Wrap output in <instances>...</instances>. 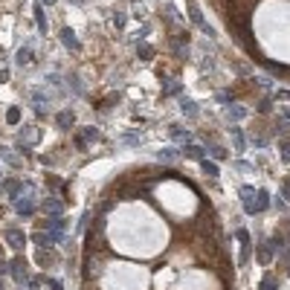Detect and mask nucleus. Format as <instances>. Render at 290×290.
I'll return each instance as SVG.
<instances>
[{
  "label": "nucleus",
  "instance_id": "29",
  "mask_svg": "<svg viewBox=\"0 0 290 290\" xmlns=\"http://www.w3.org/2000/svg\"><path fill=\"white\" fill-rule=\"evenodd\" d=\"M162 93H165V96H174V93H180V81H168V84L162 87Z\"/></svg>",
  "mask_w": 290,
  "mask_h": 290
},
{
  "label": "nucleus",
  "instance_id": "45",
  "mask_svg": "<svg viewBox=\"0 0 290 290\" xmlns=\"http://www.w3.org/2000/svg\"><path fill=\"white\" fill-rule=\"evenodd\" d=\"M0 290H6V284H3V278H0Z\"/></svg>",
  "mask_w": 290,
  "mask_h": 290
},
{
  "label": "nucleus",
  "instance_id": "19",
  "mask_svg": "<svg viewBox=\"0 0 290 290\" xmlns=\"http://www.w3.org/2000/svg\"><path fill=\"white\" fill-rule=\"evenodd\" d=\"M38 264L41 267H46V264H55V253H49V250H38Z\"/></svg>",
  "mask_w": 290,
  "mask_h": 290
},
{
  "label": "nucleus",
  "instance_id": "46",
  "mask_svg": "<svg viewBox=\"0 0 290 290\" xmlns=\"http://www.w3.org/2000/svg\"><path fill=\"white\" fill-rule=\"evenodd\" d=\"M0 192H3V183H0Z\"/></svg>",
  "mask_w": 290,
  "mask_h": 290
},
{
  "label": "nucleus",
  "instance_id": "43",
  "mask_svg": "<svg viewBox=\"0 0 290 290\" xmlns=\"http://www.w3.org/2000/svg\"><path fill=\"white\" fill-rule=\"evenodd\" d=\"M284 119H290V107H287V110H284Z\"/></svg>",
  "mask_w": 290,
  "mask_h": 290
},
{
  "label": "nucleus",
  "instance_id": "15",
  "mask_svg": "<svg viewBox=\"0 0 290 290\" xmlns=\"http://www.w3.org/2000/svg\"><path fill=\"white\" fill-rule=\"evenodd\" d=\"M267 206H270V195H267V189H258V192H255V215L264 212Z\"/></svg>",
  "mask_w": 290,
  "mask_h": 290
},
{
  "label": "nucleus",
  "instance_id": "10",
  "mask_svg": "<svg viewBox=\"0 0 290 290\" xmlns=\"http://www.w3.org/2000/svg\"><path fill=\"white\" fill-rule=\"evenodd\" d=\"M15 64H18V67H29V64H32V46H29V44L21 46V49H18V55H15Z\"/></svg>",
  "mask_w": 290,
  "mask_h": 290
},
{
  "label": "nucleus",
  "instance_id": "31",
  "mask_svg": "<svg viewBox=\"0 0 290 290\" xmlns=\"http://www.w3.org/2000/svg\"><path fill=\"white\" fill-rule=\"evenodd\" d=\"M278 151H281V160H284V162H290V139H284V142L278 145Z\"/></svg>",
  "mask_w": 290,
  "mask_h": 290
},
{
  "label": "nucleus",
  "instance_id": "44",
  "mask_svg": "<svg viewBox=\"0 0 290 290\" xmlns=\"http://www.w3.org/2000/svg\"><path fill=\"white\" fill-rule=\"evenodd\" d=\"M70 3H76V6H81V0H70Z\"/></svg>",
  "mask_w": 290,
  "mask_h": 290
},
{
  "label": "nucleus",
  "instance_id": "11",
  "mask_svg": "<svg viewBox=\"0 0 290 290\" xmlns=\"http://www.w3.org/2000/svg\"><path fill=\"white\" fill-rule=\"evenodd\" d=\"M61 200H55V197H46L44 200V212L49 215V218H61Z\"/></svg>",
  "mask_w": 290,
  "mask_h": 290
},
{
  "label": "nucleus",
  "instance_id": "2",
  "mask_svg": "<svg viewBox=\"0 0 290 290\" xmlns=\"http://www.w3.org/2000/svg\"><path fill=\"white\" fill-rule=\"evenodd\" d=\"M3 235H6V241H9L12 250H21L23 244H26V235H23V229H18V226H9Z\"/></svg>",
  "mask_w": 290,
  "mask_h": 290
},
{
  "label": "nucleus",
  "instance_id": "39",
  "mask_svg": "<svg viewBox=\"0 0 290 290\" xmlns=\"http://www.w3.org/2000/svg\"><path fill=\"white\" fill-rule=\"evenodd\" d=\"M235 168H238V171H253V168H250V165H247V162H241V160L235 162Z\"/></svg>",
  "mask_w": 290,
  "mask_h": 290
},
{
  "label": "nucleus",
  "instance_id": "30",
  "mask_svg": "<svg viewBox=\"0 0 290 290\" xmlns=\"http://www.w3.org/2000/svg\"><path fill=\"white\" fill-rule=\"evenodd\" d=\"M32 241L38 244V247H49V238H46V232H35Z\"/></svg>",
  "mask_w": 290,
  "mask_h": 290
},
{
  "label": "nucleus",
  "instance_id": "12",
  "mask_svg": "<svg viewBox=\"0 0 290 290\" xmlns=\"http://www.w3.org/2000/svg\"><path fill=\"white\" fill-rule=\"evenodd\" d=\"M32 102H35V110H38V116H44L46 110H49V107H46V104H49V99H46L41 90H32Z\"/></svg>",
  "mask_w": 290,
  "mask_h": 290
},
{
  "label": "nucleus",
  "instance_id": "26",
  "mask_svg": "<svg viewBox=\"0 0 290 290\" xmlns=\"http://www.w3.org/2000/svg\"><path fill=\"white\" fill-rule=\"evenodd\" d=\"M232 139H235V151H244V134H241V128H232Z\"/></svg>",
  "mask_w": 290,
  "mask_h": 290
},
{
  "label": "nucleus",
  "instance_id": "33",
  "mask_svg": "<svg viewBox=\"0 0 290 290\" xmlns=\"http://www.w3.org/2000/svg\"><path fill=\"white\" fill-rule=\"evenodd\" d=\"M70 84H73V90H76V96H81V93H84V87H81V81H79V76H70Z\"/></svg>",
  "mask_w": 290,
  "mask_h": 290
},
{
  "label": "nucleus",
  "instance_id": "1",
  "mask_svg": "<svg viewBox=\"0 0 290 290\" xmlns=\"http://www.w3.org/2000/svg\"><path fill=\"white\" fill-rule=\"evenodd\" d=\"M9 273H12V278H15L18 284H29V278H32L29 276V267H26V258H21V255L9 261Z\"/></svg>",
  "mask_w": 290,
  "mask_h": 290
},
{
  "label": "nucleus",
  "instance_id": "8",
  "mask_svg": "<svg viewBox=\"0 0 290 290\" xmlns=\"http://www.w3.org/2000/svg\"><path fill=\"white\" fill-rule=\"evenodd\" d=\"M189 18H192V23H195V26H200L203 32H209V35H212V29H209V23L203 21V12L197 9L195 3H189Z\"/></svg>",
  "mask_w": 290,
  "mask_h": 290
},
{
  "label": "nucleus",
  "instance_id": "40",
  "mask_svg": "<svg viewBox=\"0 0 290 290\" xmlns=\"http://www.w3.org/2000/svg\"><path fill=\"white\" fill-rule=\"evenodd\" d=\"M276 99H290V90H278V93H276Z\"/></svg>",
  "mask_w": 290,
  "mask_h": 290
},
{
  "label": "nucleus",
  "instance_id": "47",
  "mask_svg": "<svg viewBox=\"0 0 290 290\" xmlns=\"http://www.w3.org/2000/svg\"><path fill=\"white\" fill-rule=\"evenodd\" d=\"M0 177H3V168H0Z\"/></svg>",
  "mask_w": 290,
  "mask_h": 290
},
{
  "label": "nucleus",
  "instance_id": "21",
  "mask_svg": "<svg viewBox=\"0 0 290 290\" xmlns=\"http://www.w3.org/2000/svg\"><path fill=\"white\" fill-rule=\"evenodd\" d=\"M180 110H183L186 116H197V104L192 102V99H180Z\"/></svg>",
  "mask_w": 290,
  "mask_h": 290
},
{
  "label": "nucleus",
  "instance_id": "20",
  "mask_svg": "<svg viewBox=\"0 0 290 290\" xmlns=\"http://www.w3.org/2000/svg\"><path fill=\"white\" fill-rule=\"evenodd\" d=\"M157 160H160V162H174V160H177V151H174V148H162V151H157Z\"/></svg>",
  "mask_w": 290,
  "mask_h": 290
},
{
  "label": "nucleus",
  "instance_id": "16",
  "mask_svg": "<svg viewBox=\"0 0 290 290\" xmlns=\"http://www.w3.org/2000/svg\"><path fill=\"white\" fill-rule=\"evenodd\" d=\"M200 168H203V174H206V177H212V180L220 174L218 162H212V160H200Z\"/></svg>",
  "mask_w": 290,
  "mask_h": 290
},
{
  "label": "nucleus",
  "instance_id": "23",
  "mask_svg": "<svg viewBox=\"0 0 290 290\" xmlns=\"http://www.w3.org/2000/svg\"><path fill=\"white\" fill-rule=\"evenodd\" d=\"M168 134H171L174 139H189V131H186L183 125H171L168 128Z\"/></svg>",
  "mask_w": 290,
  "mask_h": 290
},
{
  "label": "nucleus",
  "instance_id": "24",
  "mask_svg": "<svg viewBox=\"0 0 290 290\" xmlns=\"http://www.w3.org/2000/svg\"><path fill=\"white\" fill-rule=\"evenodd\" d=\"M6 122H9V125H18V122H21V107H9V110H6Z\"/></svg>",
  "mask_w": 290,
  "mask_h": 290
},
{
  "label": "nucleus",
  "instance_id": "32",
  "mask_svg": "<svg viewBox=\"0 0 290 290\" xmlns=\"http://www.w3.org/2000/svg\"><path fill=\"white\" fill-rule=\"evenodd\" d=\"M44 284H46V290H64V284L58 278H44Z\"/></svg>",
  "mask_w": 290,
  "mask_h": 290
},
{
  "label": "nucleus",
  "instance_id": "35",
  "mask_svg": "<svg viewBox=\"0 0 290 290\" xmlns=\"http://www.w3.org/2000/svg\"><path fill=\"white\" fill-rule=\"evenodd\" d=\"M270 110H273L270 99H261V102H258V113H270Z\"/></svg>",
  "mask_w": 290,
  "mask_h": 290
},
{
  "label": "nucleus",
  "instance_id": "42",
  "mask_svg": "<svg viewBox=\"0 0 290 290\" xmlns=\"http://www.w3.org/2000/svg\"><path fill=\"white\" fill-rule=\"evenodd\" d=\"M3 58H6V49H3V46H0V61H3Z\"/></svg>",
  "mask_w": 290,
  "mask_h": 290
},
{
  "label": "nucleus",
  "instance_id": "9",
  "mask_svg": "<svg viewBox=\"0 0 290 290\" xmlns=\"http://www.w3.org/2000/svg\"><path fill=\"white\" fill-rule=\"evenodd\" d=\"M61 44L67 46V49H73V52H81V44L73 29H61Z\"/></svg>",
  "mask_w": 290,
  "mask_h": 290
},
{
  "label": "nucleus",
  "instance_id": "7",
  "mask_svg": "<svg viewBox=\"0 0 290 290\" xmlns=\"http://www.w3.org/2000/svg\"><path fill=\"white\" fill-rule=\"evenodd\" d=\"M238 241H241V264H247L250 261V250H253V244H250V232L247 229H238Z\"/></svg>",
  "mask_w": 290,
  "mask_h": 290
},
{
  "label": "nucleus",
  "instance_id": "34",
  "mask_svg": "<svg viewBox=\"0 0 290 290\" xmlns=\"http://www.w3.org/2000/svg\"><path fill=\"white\" fill-rule=\"evenodd\" d=\"M278 197H284V203H290V177L281 183V195H278Z\"/></svg>",
  "mask_w": 290,
  "mask_h": 290
},
{
  "label": "nucleus",
  "instance_id": "27",
  "mask_svg": "<svg viewBox=\"0 0 290 290\" xmlns=\"http://www.w3.org/2000/svg\"><path fill=\"white\" fill-rule=\"evenodd\" d=\"M209 154L215 160H226V148H220V145H209Z\"/></svg>",
  "mask_w": 290,
  "mask_h": 290
},
{
  "label": "nucleus",
  "instance_id": "4",
  "mask_svg": "<svg viewBox=\"0 0 290 290\" xmlns=\"http://www.w3.org/2000/svg\"><path fill=\"white\" fill-rule=\"evenodd\" d=\"M15 212H18V215H21V218H32L35 215V200L32 197H18V200H15Z\"/></svg>",
  "mask_w": 290,
  "mask_h": 290
},
{
  "label": "nucleus",
  "instance_id": "13",
  "mask_svg": "<svg viewBox=\"0 0 290 290\" xmlns=\"http://www.w3.org/2000/svg\"><path fill=\"white\" fill-rule=\"evenodd\" d=\"M21 189H23V183H21V180H15V177L3 180V192H6V195H12L15 200H18V195H21Z\"/></svg>",
  "mask_w": 290,
  "mask_h": 290
},
{
  "label": "nucleus",
  "instance_id": "5",
  "mask_svg": "<svg viewBox=\"0 0 290 290\" xmlns=\"http://www.w3.org/2000/svg\"><path fill=\"white\" fill-rule=\"evenodd\" d=\"M180 154H186L189 160H206V148H203V145H197V142H186Z\"/></svg>",
  "mask_w": 290,
  "mask_h": 290
},
{
  "label": "nucleus",
  "instance_id": "41",
  "mask_svg": "<svg viewBox=\"0 0 290 290\" xmlns=\"http://www.w3.org/2000/svg\"><path fill=\"white\" fill-rule=\"evenodd\" d=\"M38 3H41V6H44V3H46V6H52V3H55V0H38Z\"/></svg>",
  "mask_w": 290,
  "mask_h": 290
},
{
  "label": "nucleus",
  "instance_id": "18",
  "mask_svg": "<svg viewBox=\"0 0 290 290\" xmlns=\"http://www.w3.org/2000/svg\"><path fill=\"white\" fill-rule=\"evenodd\" d=\"M35 23H38V32L44 35L46 32V18H44V6H41V3L35 6Z\"/></svg>",
  "mask_w": 290,
  "mask_h": 290
},
{
  "label": "nucleus",
  "instance_id": "14",
  "mask_svg": "<svg viewBox=\"0 0 290 290\" xmlns=\"http://www.w3.org/2000/svg\"><path fill=\"white\" fill-rule=\"evenodd\" d=\"M55 122H58V128H61V131H70V125H73V122H76V116H73V110H61V113L55 116Z\"/></svg>",
  "mask_w": 290,
  "mask_h": 290
},
{
  "label": "nucleus",
  "instance_id": "22",
  "mask_svg": "<svg viewBox=\"0 0 290 290\" xmlns=\"http://www.w3.org/2000/svg\"><path fill=\"white\" fill-rule=\"evenodd\" d=\"M137 52H139L142 61H148V58L154 55V46H151V44H137Z\"/></svg>",
  "mask_w": 290,
  "mask_h": 290
},
{
  "label": "nucleus",
  "instance_id": "37",
  "mask_svg": "<svg viewBox=\"0 0 290 290\" xmlns=\"http://www.w3.org/2000/svg\"><path fill=\"white\" fill-rule=\"evenodd\" d=\"M253 145H255V148H264L267 139H264V137H253Z\"/></svg>",
  "mask_w": 290,
  "mask_h": 290
},
{
  "label": "nucleus",
  "instance_id": "36",
  "mask_svg": "<svg viewBox=\"0 0 290 290\" xmlns=\"http://www.w3.org/2000/svg\"><path fill=\"white\" fill-rule=\"evenodd\" d=\"M113 23H116V29H122V26H125V15H122V12H113Z\"/></svg>",
  "mask_w": 290,
  "mask_h": 290
},
{
  "label": "nucleus",
  "instance_id": "3",
  "mask_svg": "<svg viewBox=\"0 0 290 290\" xmlns=\"http://www.w3.org/2000/svg\"><path fill=\"white\" fill-rule=\"evenodd\" d=\"M241 203L247 215H255V189L253 186H244L241 189Z\"/></svg>",
  "mask_w": 290,
  "mask_h": 290
},
{
  "label": "nucleus",
  "instance_id": "28",
  "mask_svg": "<svg viewBox=\"0 0 290 290\" xmlns=\"http://www.w3.org/2000/svg\"><path fill=\"white\" fill-rule=\"evenodd\" d=\"M102 137V134H99V128H84V142H87V139H90V142H96V139Z\"/></svg>",
  "mask_w": 290,
  "mask_h": 290
},
{
  "label": "nucleus",
  "instance_id": "6",
  "mask_svg": "<svg viewBox=\"0 0 290 290\" xmlns=\"http://www.w3.org/2000/svg\"><path fill=\"white\" fill-rule=\"evenodd\" d=\"M273 255H276V250H273V244H270V238H267L264 244H258V253H255V258H258V264H270V261H273Z\"/></svg>",
  "mask_w": 290,
  "mask_h": 290
},
{
  "label": "nucleus",
  "instance_id": "25",
  "mask_svg": "<svg viewBox=\"0 0 290 290\" xmlns=\"http://www.w3.org/2000/svg\"><path fill=\"white\" fill-rule=\"evenodd\" d=\"M0 157H3V160L9 162V165H15V168H18V165H21V160H18V157H15V154H12L9 148H0Z\"/></svg>",
  "mask_w": 290,
  "mask_h": 290
},
{
  "label": "nucleus",
  "instance_id": "38",
  "mask_svg": "<svg viewBox=\"0 0 290 290\" xmlns=\"http://www.w3.org/2000/svg\"><path fill=\"white\" fill-rule=\"evenodd\" d=\"M76 148H79V151H84V148H87V142H84V137H76Z\"/></svg>",
  "mask_w": 290,
  "mask_h": 290
},
{
  "label": "nucleus",
  "instance_id": "17",
  "mask_svg": "<svg viewBox=\"0 0 290 290\" xmlns=\"http://www.w3.org/2000/svg\"><path fill=\"white\" fill-rule=\"evenodd\" d=\"M226 116H229L232 122H238V119H244V116H247V110H244L241 104H226Z\"/></svg>",
  "mask_w": 290,
  "mask_h": 290
}]
</instances>
